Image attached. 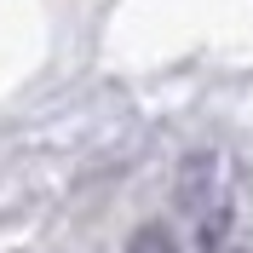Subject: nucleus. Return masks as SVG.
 Here are the masks:
<instances>
[{
	"instance_id": "1",
	"label": "nucleus",
	"mask_w": 253,
	"mask_h": 253,
	"mask_svg": "<svg viewBox=\"0 0 253 253\" xmlns=\"http://www.w3.org/2000/svg\"><path fill=\"white\" fill-rule=\"evenodd\" d=\"M126 253H178V248H173V236H167L161 224H144L138 236H132V248H126Z\"/></svg>"
}]
</instances>
